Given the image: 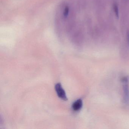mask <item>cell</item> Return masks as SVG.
I'll list each match as a JSON object with an SVG mask.
<instances>
[{
	"label": "cell",
	"instance_id": "obj_1",
	"mask_svg": "<svg viewBox=\"0 0 129 129\" xmlns=\"http://www.w3.org/2000/svg\"><path fill=\"white\" fill-rule=\"evenodd\" d=\"M122 83L124 102L126 104H128L129 103V87L128 79L126 77L123 78Z\"/></svg>",
	"mask_w": 129,
	"mask_h": 129
},
{
	"label": "cell",
	"instance_id": "obj_2",
	"mask_svg": "<svg viewBox=\"0 0 129 129\" xmlns=\"http://www.w3.org/2000/svg\"><path fill=\"white\" fill-rule=\"evenodd\" d=\"M55 89L57 95L59 98L64 101L68 100L66 93L64 89L62 88L61 83H58L56 84L55 86Z\"/></svg>",
	"mask_w": 129,
	"mask_h": 129
},
{
	"label": "cell",
	"instance_id": "obj_3",
	"mask_svg": "<svg viewBox=\"0 0 129 129\" xmlns=\"http://www.w3.org/2000/svg\"><path fill=\"white\" fill-rule=\"evenodd\" d=\"M83 106V101L81 99L78 100L72 104V109L75 111H77L81 109Z\"/></svg>",
	"mask_w": 129,
	"mask_h": 129
},
{
	"label": "cell",
	"instance_id": "obj_4",
	"mask_svg": "<svg viewBox=\"0 0 129 129\" xmlns=\"http://www.w3.org/2000/svg\"><path fill=\"white\" fill-rule=\"evenodd\" d=\"M113 9H114L115 16L117 18H118L119 16V10H118V7L117 5V4H114V6H113Z\"/></svg>",
	"mask_w": 129,
	"mask_h": 129
}]
</instances>
